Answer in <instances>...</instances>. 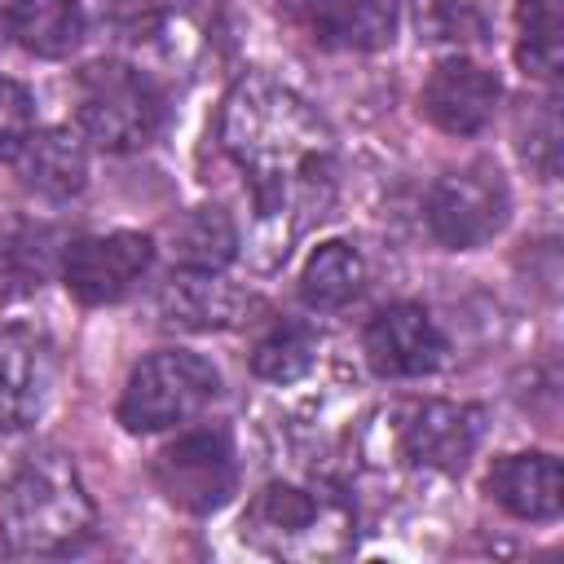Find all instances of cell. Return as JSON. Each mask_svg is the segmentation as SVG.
Returning a JSON list of instances; mask_svg holds the SVG:
<instances>
[{
    "instance_id": "obj_1",
    "label": "cell",
    "mask_w": 564,
    "mask_h": 564,
    "mask_svg": "<svg viewBox=\"0 0 564 564\" xmlns=\"http://www.w3.org/2000/svg\"><path fill=\"white\" fill-rule=\"evenodd\" d=\"M220 145L242 167L260 216L322 207L335 176V132L286 84L242 75L220 101Z\"/></svg>"
},
{
    "instance_id": "obj_2",
    "label": "cell",
    "mask_w": 564,
    "mask_h": 564,
    "mask_svg": "<svg viewBox=\"0 0 564 564\" xmlns=\"http://www.w3.org/2000/svg\"><path fill=\"white\" fill-rule=\"evenodd\" d=\"M0 538L18 555H75L97 538V507L57 449H40L13 467L0 489Z\"/></svg>"
},
{
    "instance_id": "obj_3",
    "label": "cell",
    "mask_w": 564,
    "mask_h": 564,
    "mask_svg": "<svg viewBox=\"0 0 564 564\" xmlns=\"http://www.w3.org/2000/svg\"><path fill=\"white\" fill-rule=\"evenodd\" d=\"M242 542L278 560H330L357 542V516L344 489L330 480H273L251 498L242 516Z\"/></svg>"
},
{
    "instance_id": "obj_4",
    "label": "cell",
    "mask_w": 564,
    "mask_h": 564,
    "mask_svg": "<svg viewBox=\"0 0 564 564\" xmlns=\"http://www.w3.org/2000/svg\"><path fill=\"white\" fill-rule=\"evenodd\" d=\"M75 119L84 141L110 154H128L154 141L163 123V93L150 75L123 62H93L75 79Z\"/></svg>"
},
{
    "instance_id": "obj_5",
    "label": "cell",
    "mask_w": 564,
    "mask_h": 564,
    "mask_svg": "<svg viewBox=\"0 0 564 564\" xmlns=\"http://www.w3.org/2000/svg\"><path fill=\"white\" fill-rule=\"evenodd\" d=\"M216 392H220V375L203 352L159 348L132 366L115 414L132 436H150V432H167L194 419L198 410H207Z\"/></svg>"
},
{
    "instance_id": "obj_6",
    "label": "cell",
    "mask_w": 564,
    "mask_h": 564,
    "mask_svg": "<svg viewBox=\"0 0 564 564\" xmlns=\"http://www.w3.org/2000/svg\"><path fill=\"white\" fill-rule=\"evenodd\" d=\"M154 485L159 494L189 511V516H212L220 511L234 489H238V454H234V436L225 427H194L181 432L172 445H163L154 454Z\"/></svg>"
},
{
    "instance_id": "obj_7",
    "label": "cell",
    "mask_w": 564,
    "mask_h": 564,
    "mask_svg": "<svg viewBox=\"0 0 564 564\" xmlns=\"http://www.w3.org/2000/svg\"><path fill=\"white\" fill-rule=\"evenodd\" d=\"M427 229L441 247L454 251H471L480 242H489L494 234H502L507 212H511V194L502 172L489 159H476L458 172H445L432 194H427Z\"/></svg>"
},
{
    "instance_id": "obj_8",
    "label": "cell",
    "mask_w": 564,
    "mask_h": 564,
    "mask_svg": "<svg viewBox=\"0 0 564 564\" xmlns=\"http://www.w3.org/2000/svg\"><path fill=\"white\" fill-rule=\"evenodd\" d=\"M150 260H154L150 234H137V229L93 234L66 247L62 282L79 304H115L145 278Z\"/></svg>"
},
{
    "instance_id": "obj_9",
    "label": "cell",
    "mask_w": 564,
    "mask_h": 564,
    "mask_svg": "<svg viewBox=\"0 0 564 564\" xmlns=\"http://www.w3.org/2000/svg\"><path fill=\"white\" fill-rule=\"evenodd\" d=\"M361 352L379 379H419L445 361V335L423 304H388L366 322Z\"/></svg>"
},
{
    "instance_id": "obj_10",
    "label": "cell",
    "mask_w": 564,
    "mask_h": 564,
    "mask_svg": "<svg viewBox=\"0 0 564 564\" xmlns=\"http://www.w3.org/2000/svg\"><path fill=\"white\" fill-rule=\"evenodd\" d=\"M480 441V410L454 401H419L397 423V454L414 467L463 471Z\"/></svg>"
},
{
    "instance_id": "obj_11",
    "label": "cell",
    "mask_w": 564,
    "mask_h": 564,
    "mask_svg": "<svg viewBox=\"0 0 564 564\" xmlns=\"http://www.w3.org/2000/svg\"><path fill=\"white\" fill-rule=\"evenodd\" d=\"M498 97H502V84L494 70H485L480 62H467V57H445L432 66L419 106L441 132L471 137L494 119Z\"/></svg>"
},
{
    "instance_id": "obj_12",
    "label": "cell",
    "mask_w": 564,
    "mask_h": 564,
    "mask_svg": "<svg viewBox=\"0 0 564 564\" xmlns=\"http://www.w3.org/2000/svg\"><path fill=\"white\" fill-rule=\"evenodd\" d=\"M53 392V344L35 326L0 330V432H22L40 419Z\"/></svg>"
},
{
    "instance_id": "obj_13",
    "label": "cell",
    "mask_w": 564,
    "mask_h": 564,
    "mask_svg": "<svg viewBox=\"0 0 564 564\" xmlns=\"http://www.w3.org/2000/svg\"><path fill=\"white\" fill-rule=\"evenodd\" d=\"M291 9L326 48L375 53L397 35V0H295Z\"/></svg>"
},
{
    "instance_id": "obj_14",
    "label": "cell",
    "mask_w": 564,
    "mask_h": 564,
    "mask_svg": "<svg viewBox=\"0 0 564 564\" xmlns=\"http://www.w3.org/2000/svg\"><path fill=\"white\" fill-rule=\"evenodd\" d=\"M489 498L516 520H555L564 511V467L555 454H502L489 467Z\"/></svg>"
},
{
    "instance_id": "obj_15",
    "label": "cell",
    "mask_w": 564,
    "mask_h": 564,
    "mask_svg": "<svg viewBox=\"0 0 564 564\" xmlns=\"http://www.w3.org/2000/svg\"><path fill=\"white\" fill-rule=\"evenodd\" d=\"M247 308H251V295L225 282L220 273L172 269V278L159 286V313L167 326H181V330H220L242 322Z\"/></svg>"
},
{
    "instance_id": "obj_16",
    "label": "cell",
    "mask_w": 564,
    "mask_h": 564,
    "mask_svg": "<svg viewBox=\"0 0 564 564\" xmlns=\"http://www.w3.org/2000/svg\"><path fill=\"white\" fill-rule=\"evenodd\" d=\"M18 159V176L31 194L40 198H75L88 181V150H84V132H70V128H44V132H31L22 141V150L13 154Z\"/></svg>"
},
{
    "instance_id": "obj_17",
    "label": "cell",
    "mask_w": 564,
    "mask_h": 564,
    "mask_svg": "<svg viewBox=\"0 0 564 564\" xmlns=\"http://www.w3.org/2000/svg\"><path fill=\"white\" fill-rule=\"evenodd\" d=\"M84 9L79 0H13L9 35L35 57H70L84 44Z\"/></svg>"
},
{
    "instance_id": "obj_18",
    "label": "cell",
    "mask_w": 564,
    "mask_h": 564,
    "mask_svg": "<svg viewBox=\"0 0 564 564\" xmlns=\"http://www.w3.org/2000/svg\"><path fill=\"white\" fill-rule=\"evenodd\" d=\"M172 256L176 269L198 273H225L238 260V225L225 207H189L172 225Z\"/></svg>"
},
{
    "instance_id": "obj_19",
    "label": "cell",
    "mask_w": 564,
    "mask_h": 564,
    "mask_svg": "<svg viewBox=\"0 0 564 564\" xmlns=\"http://www.w3.org/2000/svg\"><path fill=\"white\" fill-rule=\"evenodd\" d=\"M361 282H366V264L357 256L352 242L344 238H330L322 242L304 269H300V300L317 313H330V308H344L361 295Z\"/></svg>"
},
{
    "instance_id": "obj_20",
    "label": "cell",
    "mask_w": 564,
    "mask_h": 564,
    "mask_svg": "<svg viewBox=\"0 0 564 564\" xmlns=\"http://www.w3.org/2000/svg\"><path fill=\"white\" fill-rule=\"evenodd\" d=\"M516 26L520 44L516 57L524 75L555 84L564 66V4L560 0H516Z\"/></svg>"
},
{
    "instance_id": "obj_21",
    "label": "cell",
    "mask_w": 564,
    "mask_h": 564,
    "mask_svg": "<svg viewBox=\"0 0 564 564\" xmlns=\"http://www.w3.org/2000/svg\"><path fill=\"white\" fill-rule=\"evenodd\" d=\"M317 361V330L304 322H278L251 352V370L269 383H295Z\"/></svg>"
},
{
    "instance_id": "obj_22",
    "label": "cell",
    "mask_w": 564,
    "mask_h": 564,
    "mask_svg": "<svg viewBox=\"0 0 564 564\" xmlns=\"http://www.w3.org/2000/svg\"><path fill=\"white\" fill-rule=\"evenodd\" d=\"M419 40L427 44H476L485 40V18L476 0H414Z\"/></svg>"
},
{
    "instance_id": "obj_23",
    "label": "cell",
    "mask_w": 564,
    "mask_h": 564,
    "mask_svg": "<svg viewBox=\"0 0 564 564\" xmlns=\"http://www.w3.org/2000/svg\"><path fill=\"white\" fill-rule=\"evenodd\" d=\"M48 273V251L31 234H4L0 238V304H13L31 295Z\"/></svg>"
},
{
    "instance_id": "obj_24",
    "label": "cell",
    "mask_w": 564,
    "mask_h": 564,
    "mask_svg": "<svg viewBox=\"0 0 564 564\" xmlns=\"http://www.w3.org/2000/svg\"><path fill=\"white\" fill-rule=\"evenodd\" d=\"M520 154L546 181L560 172V115H555V97H542V101L529 106V132H520Z\"/></svg>"
},
{
    "instance_id": "obj_25",
    "label": "cell",
    "mask_w": 564,
    "mask_h": 564,
    "mask_svg": "<svg viewBox=\"0 0 564 564\" xmlns=\"http://www.w3.org/2000/svg\"><path fill=\"white\" fill-rule=\"evenodd\" d=\"M31 128H35L31 93L18 79L0 75V159H13L22 150V141L31 137Z\"/></svg>"
}]
</instances>
